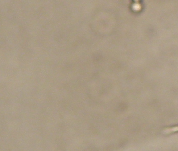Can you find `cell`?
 <instances>
[{
	"label": "cell",
	"instance_id": "6da1fadb",
	"mask_svg": "<svg viewBox=\"0 0 178 151\" xmlns=\"http://www.w3.org/2000/svg\"><path fill=\"white\" fill-rule=\"evenodd\" d=\"M134 1H139V0H134Z\"/></svg>",
	"mask_w": 178,
	"mask_h": 151
}]
</instances>
